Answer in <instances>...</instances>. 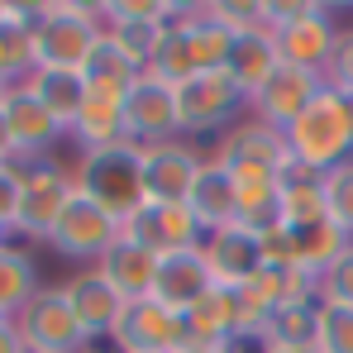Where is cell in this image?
Masks as SVG:
<instances>
[{
    "instance_id": "6da1fadb",
    "label": "cell",
    "mask_w": 353,
    "mask_h": 353,
    "mask_svg": "<svg viewBox=\"0 0 353 353\" xmlns=\"http://www.w3.org/2000/svg\"><path fill=\"white\" fill-rule=\"evenodd\" d=\"M272 10V43H277V58L287 67H301V72H315V77H330L334 67V53L344 43V29L334 24V14L315 0H268Z\"/></svg>"
},
{
    "instance_id": "7a4b0ae2",
    "label": "cell",
    "mask_w": 353,
    "mask_h": 353,
    "mask_svg": "<svg viewBox=\"0 0 353 353\" xmlns=\"http://www.w3.org/2000/svg\"><path fill=\"white\" fill-rule=\"evenodd\" d=\"M287 148L310 172H330V168L349 163L353 158V96L325 86L305 105V115L287 129Z\"/></svg>"
},
{
    "instance_id": "3957f363",
    "label": "cell",
    "mask_w": 353,
    "mask_h": 353,
    "mask_svg": "<svg viewBox=\"0 0 353 353\" xmlns=\"http://www.w3.org/2000/svg\"><path fill=\"white\" fill-rule=\"evenodd\" d=\"M101 39H105L101 5L48 0V5H39V24H34V62L58 67V72H81L91 53L101 48Z\"/></svg>"
},
{
    "instance_id": "277c9868",
    "label": "cell",
    "mask_w": 353,
    "mask_h": 353,
    "mask_svg": "<svg viewBox=\"0 0 353 353\" xmlns=\"http://www.w3.org/2000/svg\"><path fill=\"white\" fill-rule=\"evenodd\" d=\"M72 181L81 196H91L101 210H110L119 225L134 220L143 205H148V191H143V153L139 143H119V148H101V153H81Z\"/></svg>"
},
{
    "instance_id": "5b68a950",
    "label": "cell",
    "mask_w": 353,
    "mask_h": 353,
    "mask_svg": "<svg viewBox=\"0 0 353 353\" xmlns=\"http://www.w3.org/2000/svg\"><path fill=\"white\" fill-rule=\"evenodd\" d=\"M10 168L24 176L19 215H14V230H10V234L34 239V243H48L53 225L62 220V210H67V201H72V191H77V181H72V172H67L62 163H53V158L14 153Z\"/></svg>"
},
{
    "instance_id": "8992f818",
    "label": "cell",
    "mask_w": 353,
    "mask_h": 353,
    "mask_svg": "<svg viewBox=\"0 0 353 353\" xmlns=\"http://www.w3.org/2000/svg\"><path fill=\"white\" fill-rule=\"evenodd\" d=\"M248 115V96L239 91L225 72H196L186 81H176V119H181V139H205V134H225Z\"/></svg>"
},
{
    "instance_id": "52a82bcc",
    "label": "cell",
    "mask_w": 353,
    "mask_h": 353,
    "mask_svg": "<svg viewBox=\"0 0 353 353\" xmlns=\"http://www.w3.org/2000/svg\"><path fill=\"white\" fill-rule=\"evenodd\" d=\"M124 234V225H119L110 210H101L91 196H81V191H72V201H67V210H62V220L53 225V234H48V248L67 258V263H81V268H96L105 253H110V243Z\"/></svg>"
},
{
    "instance_id": "ba28073f",
    "label": "cell",
    "mask_w": 353,
    "mask_h": 353,
    "mask_svg": "<svg viewBox=\"0 0 353 353\" xmlns=\"http://www.w3.org/2000/svg\"><path fill=\"white\" fill-rule=\"evenodd\" d=\"M14 325H19L29 353H86L91 349V339H86V330L77 325V315H72L62 287H43V292L14 315Z\"/></svg>"
},
{
    "instance_id": "9c48e42d",
    "label": "cell",
    "mask_w": 353,
    "mask_h": 353,
    "mask_svg": "<svg viewBox=\"0 0 353 353\" xmlns=\"http://www.w3.org/2000/svg\"><path fill=\"white\" fill-rule=\"evenodd\" d=\"M139 153H143V191H148V201H163V205H186L196 176H201L205 158H210V153L196 148V139L148 143Z\"/></svg>"
},
{
    "instance_id": "30bf717a",
    "label": "cell",
    "mask_w": 353,
    "mask_h": 353,
    "mask_svg": "<svg viewBox=\"0 0 353 353\" xmlns=\"http://www.w3.org/2000/svg\"><path fill=\"white\" fill-rule=\"evenodd\" d=\"M124 129H129V143L148 148V143H168L181 139V119H176V86L143 72L129 96H124Z\"/></svg>"
},
{
    "instance_id": "8fae6325",
    "label": "cell",
    "mask_w": 353,
    "mask_h": 353,
    "mask_svg": "<svg viewBox=\"0 0 353 353\" xmlns=\"http://www.w3.org/2000/svg\"><path fill=\"white\" fill-rule=\"evenodd\" d=\"M110 344H115L119 353H143V349L176 353V349H186V320H181L176 310H168L163 301L143 296V301H129V305H124Z\"/></svg>"
},
{
    "instance_id": "7c38bea8",
    "label": "cell",
    "mask_w": 353,
    "mask_h": 353,
    "mask_svg": "<svg viewBox=\"0 0 353 353\" xmlns=\"http://www.w3.org/2000/svg\"><path fill=\"white\" fill-rule=\"evenodd\" d=\"M210 158H220L225 168H268V172H282L292 163V148H287V134L277 124L258 115H243L234 129L220 134V143L210 148Z\"/></svg>"
},
{
    "instance_id": "4fadbf2b",
    "label": "cell",
    "mask_w": 353,
    "mask_h": 353,
    "mask_svg": "<svg viewBox=\"0 0 353 353\" xmlns=\"http://www.w3.org/2000/svg\"><path fill=\"white\" fill-rule=\"evenodd\" d=\"M325 91V77H315V72H301V67H277L253 96H248V115L268 119V124H277L282 134L292 129L296 119L305 115V105L315 101Z\"/></svg>"
},
{
    "instance_id": "5bb4252c",
    "label": "cell",
    "mask_w": 353,
    "mask_h": 353,
    "mask_svg": "<svg viewBox=\"0 0 353 353\" xmlns=\"http://www.w3.org/2000/svg\"><path fill=\"white\" fill-rule=\"evenodd\" d=\"M205 263L215 272V287H253L268 263H263V234L248 225H225L215 234H205Z\"/></svg>"
},
{
    "instance_id": "9a60e30c",
    "label": "cell",
    "mask_w": 353,
    "mask_h": 353,
    "mask_svg": "<svg viewBox=\"0 0 353 353\" xmlns=\"http://www.w3.org/2000/svg\"><path fill=\"white\" fill-rule=\"evenodd\" d=\"M62 296H67V305H72V315H77V325L86 330V339L91 344H101V339H110L119 325V315H124V296L101 277V268H77L67 282H62Z\"/></svg>"
},
{
    "instance_id": "2e32d148",
    "label": "cell",
    "mask_w": 353,
    "mask_h": 353,
    "mask_svg": "<svg viewBox=\"0 0 353 353\" xmlns=\"http://www.w3.org/2000/svg\"><path fill=\"white\" fill-rule=\"evenodd\" d=\"M124 234L139 239L143 248H153L158 258L205 243V230H201V220L191 215V205H163V201H148L134 220H124Z\"/></svg>"
},
{
    "instance_id": "e0dca14e",
    "label": "cell",
    "mask_w": 353,
    "mask_h": 353,
    "mask_svg": "<svg viewBox=\"0 0 353 353\" xmlns=\"http://www.w3.org/2000/svg\"><path fill=\"white\" fill-rule=\"evenodd\" d=\"M215 292V272L205 263V248H181L158 258V282H153V301H163L168 310H191L201 296Z\"/></svg>"
},
{
    "instance_id": "ac0fdd59",
    "label": "cell",
    "mask_w": 353,
    "mask_h": 353,
    "mask_svg": "<svg viewBox=\"0 0 353 353\" xmlns=\"http://www.w3.org/2000/svg\"><path fill=\"white\" fill-rule=\"evenodd\" d=\"M5 124L14 134V153H29V158H53V148L67 139V129L43 110V101L29 86H10V96H5Z\"/></svg>"
},
{
    "instance_id": "d6986e66",
    "label": "cell",
    "mask_w": 353,
    "mask_h": 353,
    "mask_svg": "<svg viewBox=\"0 0 353 353\" xmlns=\"http://www.w3.org/2000/svg\"><path fill=\"white\" fill-rule=\"evenodd\" d=\"M96 268H101V277H105L124 301H143V296H153V282H158V253L143 248L139 239L119 234L115 243H110V253H105Z\"/></svg>"
},
{
    "instance_id": "ffe728a7",
    "label": "cell",
    "mask_w": 353,
    "mask_h": 353,
    "mask_svg": "<svg viewBox=\"0 0 353 353\" xmlns=\"http://www.w3.org/2000/svg\"><path fill=\"white\" fill-rule=\"evenodd\" d=\"M191 215L201 220L205 234L225 230V225H239V191H234V172L220 163V158H205V168L191 186Z\"/></svg>"
},
{
    "instance_id": "44dd1931",
    "label": "cell",
    "mask_w": 353,
    "mask_h": 353,
    "mask_svg": "<svg viewBox=\"0 0 353 353\" xmlns=\"http://www.w3.org/2000/svg\"><path fill=\"white\" fill-rule=\"evenodd\" d=\"M67 139L77 143V153H101V148L129 143L124 101H119V96H101V91H86V105H81V115L72 119Z\"/></svg>"
},
{
    "instance_id": "7402d4cb",
    "label": "cell",
    "mask_w": 353,
    "mask_h": 353,
    "mask_svg": "<svg viewBox=\"0 0 353 353\" xmlns=\"http://www.w3.org/2000/svg\"><path fill=\"white\" fill-rule=\"evenodd\" d=\"M34 24H39V5H10L0 19V77L10 86L29 81L34 62Z\"/></svg>"
},
{
    "instance_id": "603a6c76",
    "label": "cell",
    "mask_w": 353,
    "mask_h": 353,
    "mask_svg": "<svg viewBox=\"0 0 353 353\" xmlns=\"http://www.w3.org/2000/svg\"><path fill=\"white\" fill-rule=\"evenodd\" d=\"M181 29H186V39H191L196 72H225L230 48H234V29L220 24V19L210 14V5H181Z\"/></svg>"
},
{
    "instance_id": "cb8c5ba5",
    "label": "cell",
    "mask_w": 353,
    "mask_h": 353,
    "mask_svg": "<svg viewBox=\"0 0 353 353\" xmlns=\"http://www.w3.org/2000/svg\"><path fill=\"white\" fill-rule=\"evenodd\" d=\"M19 86H29V91L43 101V110L58 119L62 129H72V119L81 115V105H86V77H81V72L34 67V72H29V81H19Z\"/></svg>"
},
{
    "instance_id": "d4e9b609",
    "label": "cell",
    "mask_w": 353,
    "mask_h": 353,
    "mask_svg": "<svg viewBox=\"0 0 353 353\" xmlns=\"http://www.w3.org/2000/svg\"><path fill=\"white\" fill-rule=\"evenodd\" d=\"M277 67H282V58H277L272 34H234V48H230V62H225V77L234 81L243 96H253Z\"/></svg>"
},
{
    "instance_id": "484cf974",
    "label": "cell",
    "mask_w": 353,
    "mask_h": 353,
    "mask_svg": "<svg viewBox=\"0 0 353 353\" xmlns=\"http://www.w3.org/2000/svg\"><path fill=\"white\" fill-rule=\"evenodd\" d=\"M39 292H43V287H39L34 258H29L24 248H14V243H0V315L14 320Z\"/></svg>"
},
{
    "instance_id": "4316f807",
    "label": "cell",
    "mask_w": 353,
    "mask_h": 353,
    "mask_svg": "<svg viewBox=\"0 0 353 353\" xmlns=\"http://www.w3.org/2000/svg\"><path fill=\"white\" fill-rule=\"evenodd\" d=\"M263 344L268 349H315L320 344V301L272 310L268 330H263Z\"/></svg>"
},
{
    "instance_id": "83f0119b",
    "label": "cell",
    "mask_w": 353,
    "mask_h": 353,
    "mask_svg": "<svg viewBox=\"0 0 353 353\" xmlns=\"http://www.w3.org/2000/svg\"><path fill=\"white\" fill-rule=\"evenodd\" d=\"M81 77H86V91H101V96H119V101H124L129 86L143 77V67L129 58V53H119L110 39H101V48L81 67Z\"/></svg>"
},
{
    "instance_id": "f1b7e54d",
    "label": "cell",
    "mask_w": 353,
    "mask_h": 353,
    "mask_svg": "<svg viewBox=\"0 0 353 353\" xmlns=\"http://www.w3.org/2000/svg\"><path fill=\"white\" fill-rule=\"evenodd\" d=\"M287 230H292V225H287ZM292 239H296V263H301L305 272H315V277H320V272H325V268H330V263H334V258L353 243V239L344 234L330 215H325V220H315V225H296Z\"/></svg>"
},
{
    "instance_id": "f546056e",
    "label": "cell",
    "mask_w": 353,
    "mask_h": 353,
    "mask_svg": "<svg viewBox=\"0 0 353 353\" xmlns=\"http://www.w3.org/2000/svg\"><path fill=\"white\" fill-rule=\"evenodd\" d=\"M148 72L163 77V81H172V86H176V81H186V77H196V58H191V39H186V29H181V14L163 29L158 53H153V62H148Z\"/></svg>"
},
{
    "instance_id": "4dcf8cb0",
    "label": "cell",
    "mask_w": 353,
    "mask_h": 353,
    "mask_svg": "<svg viewBox=\"0 0 353 353\" xmlns=\"http://www.w3.org/2000/svg\"><path fill=\"white\" fill-rule=\"evenodd\" d=\"M320 186H325V210H330V220L353 239V158L339 163V168H330V172L320 176Z\"/></svg>"
},
{
    "instance_id": "1f68e13d",
    "label": "cell",
    "mask_w": 353,
    "mask_h": 353,
    "mask_svg": "<svg viewBox=\"0 0 353 353\" xmlns=\"http://www.w3.org/2000/svg\"><path fill=\"white\" fill-rule=\"evenodd\" d=\"M320 353H353V305L320 301Z\"/></svg>"
},
{
    "instance_id": "d6a6232c",
    "label": "cell",
    "mask_w": 353,
    "mask_h": 353,
    "mask_svg": "<svg viewBox=\"0 0 353 353\" xmlns=\"http://www.w3.org/2000/svg\"><path fill=\"white\" fill-rule=\"evenodd\" d=\"M320 301H334V305H353V243L320 272Z\"/></svg>"
},
{
    "instance_id": "836d02e7",
    "label": "cell",
    "mask_w": 353,
    "mask_h": 353,
    "mask_svg": "<svg viewBox=\"0 0 353 353\" xmlns=\"http://www.w3.org/2000/svg\"><path fill=\"white\" fill-rule=\"evenodd\" d=\"M19 196H24V176L14 172L10 163H0V225H5V234L14 230V215H19Z\"/></svg>"
},
{
    "instance_id": "e575fe53",
    "label": "cell",
    "mask_w": 353,
    "mask_h": 353,
    "mask_svg": "<svg viewBox=\"0 0 353 353\" xmlns=\"http://www.w3.org/2000/svg\"><path fill=\"white\" fill-rule=\"evenodd\" d=\"M325 86H334V91L353 96V34H344V43H339V53H334V67H330Z\"/></svg>"
},
{
    "instance_id": "d590c367",
    "label": "cell",
    "mask_w": 353,
    "mask_h": 353,
    "mask_svg": "<svg viewBox=\"0 0 353 353\" xmlns=\"http://www.w3.org/2000/svg\"><path fill=\"white\" fill-rule=\"evenodd\" d=\"M0 353H29L24 349V334L14 320H0Z\"/></svg>"
},
{
    "instance_id": "8d00e7d4",
    "label": "cell",
    "mask_w": 353,
    "mask_h": 353,
    "mask_svg": "<svg viewBox=\"0 0 353 353\" xmlns=\"http://www.w3.org/2000/svg\"><path fill=\"white\" fill-rule=\"evenodd\" d=\"M14 158V134H10V124H5V105H0V163H10Z\"/></svg>"
},
{
    "instance_id": "74e56055",
    "label": "cell",
    "mask_w": 353,
    "mask_h": 353,
    "mask_svg": "<svg viewBox=\"0 0 353 353\" xmlns=\"http://www.w3.org/2000/svg\"><path fill=\"white\" fill-rule=\"evenodd\" d=\"M176 353H230L225 344H186V349H176Z\"/></svg>"
},
{
    "instance_id": "f35d334b",
    "label": "cell",
    "mask_w": 353,
    "mask_h": 353,
    "mask_svg": "<svg viewBox=\"0 0 353 353\" xmlns=\"http://www.w3.org/2000/svg\"><path fill=\"white\" fill-rule=\"evenodd\" d=\"M268 353H320V349H268Z\"/></svg>"
},
{
    "instance_id": "ab89813d",
    "label": "cell",
    "mask_w": 353,
    "mask_h": 353,
    "mask_svg": "<svg viewBox=\"0 0 353 353\" xmlns=\"http://www.w3.org/2000/svg\"><path fill=\"white\" fill-rule=\"evenodd\" d=\"M5 96H10V81H5V77H0V105H5Z\"/></svg>"
},
{
    "instance_id": "60d3db41",
    "label": "cell",
    "mask_w": 353,
    "mask_h": 353,
    "mask_svg": "<svg viewBox=\"0 0 353 353\" xmlns=\"http://www.w3.org/2000/svg\"><path fill=\"white\" fill-rule=\"evenodd\" d=\"M86 353H119V349H101V344H91V349H86Z\"/></svg>"
},
{
    "instance_id": "b9f144b4",
    "label": "cell",
    "mask_w": 353,
    "mask_h": 353,
    "mask_svg": "<svg viewBox=\"0 0 353 353\" xmlns=\"http://www.w3.org/2000/svg\"><path fill=\"white\" fill-rule=\"evenodd\" d=\"M0 243H10V234H5V225H0Z\"/></svg>"
},
{
    "instance_id": "7bdbcfd3",
    "label": "cell",
    "mask_w": 353,
    "mask_h": 353,
    "mask_svg": "<svg viewBox=\"0 0 353 353\" xmlns=\"http://www.w3.org/2000/svg\"><path fill=\"white\" fill-rule=\"evenodd\" d=\"M143 353H163V349H143Z\"/></svg>"
},
{
    "instance_id": "ee69618b",
    "label": "cell",
    "mask_w": 353,
    "mask_h": 353,
    "mask_svg": "<svg viewBox=\"0 0 353 353\" xmlns=\"http://www.w3.org/2000/svg\"><path fill=\"white\" fill-rule=\"evenodd\" d=\"M0 320H10V315H0Z\"/></svg>"
}]
</instances>
